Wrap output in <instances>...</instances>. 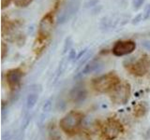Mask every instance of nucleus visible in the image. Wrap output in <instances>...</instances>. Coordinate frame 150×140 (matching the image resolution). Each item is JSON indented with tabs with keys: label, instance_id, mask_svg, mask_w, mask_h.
I'll return each mask as SVG.
<instances>
[{
	"label": "nucleus",
	"instance_id": "14",
	"mask_svg": "<svg viewBox=\"0 0 150 140\" xmlns=\"http://www.w3.org/2000/svg\"><path fill=\"white\" fill-rule=\"evenodd\" d=\"M67 64H68V60L66 59V58H63L62 61H61L60 64H59V66H58V68H57V71H56V75H55V78H54V82L57 81V80H58V78H60V76L63 74V72H64V70H65V68H66V65H67Z\"/></svg>",
	"mask_w": 150,
	"mask_h": 140
},
{
	"label": "nucleus",
	"instance_id": "7",
	"mask_svg": "<svg viewBox=\"0 0 150 140\" xmlns=\"http://www.w3.org/2000/svg\"><path fill=\"white\" fill-rule=\"evenodd\" d=\"M149 65H150V63L148 59L146 57H144V58L142 57L140 60L136 61L135 63L130 64L129 70L131 73L136 75V76H143V75H144L148 71Z\"/></svg>",
	"mask_w": 150,
	"mask_h": 140
},
{
	"label": "nucleus",
	"instance_id": "13",
	"mask_svg": "<svg viewBox=\"0 0 150 140\" xmlns=\"http://www.w3.org/2000/svg\"><path fill=\"white\" fill-rule=\"evenodd\" d=\"M100 64H101V63L98 60H92L89 63H87V64L82 70V74L86 75V74L95 72V71H97V70H98V68L100 67Z\"/></svg>",
	"mask_w": 150,
	"mask_h": 140
},
{
	"label": "nucleus",
	"instance_id": "1",
	"mask_svg": "<svg viewBox=\"0 0 150 140\" xmlns=\"http://www.w3.org/2000/svg\"><path fill=\"white\" fill-rule=\"evenodd\" d=\"M120 80L115 74H107L100 78H97L94 81V88L98 92H106L111 90H114L117 84H119Z\"/></svg>",
	"mask_w": 150,
	"mask_h": 140
},
{
	"label": "nucleus",
	"instance_id": "15",
	"mask_svg": "<svg viewBox=\"0 0 150 140\" xmlns=\"http://www.w3.org/2000/svg\"><path fill=\"white\" fill-rule=\"evenodd\" d=\"M32 1L33 0H13L15 6H17L19 8H25L29 4H31Z\"/></svg>",
	"mask_w": 150,
	"mask_h": 140
},
{
	"label": "nucleus",
	"instance_id": "17",
	"mask_svg": "<svg viewBox=\"0 0 150 140\" xmlns=\"http://www.w3.org/2000/svg\"><path fill=\"white\" fill-rule=\"evenodd\" d=\"M98 2H100V0H88V1L84 4V7H86V8L96 7Z\"/></svg>",
	"mask_w": 150,
	"mask_h": 140
},
{
	"label": "nucleus",
	"instance_id": "24",
	"mask_svg": "<svg viewBox=\"0 0 150 140\" xmlns=\"http://www.w3.org/2000/svg\"><path fill=\"white\" fill-rule=\"evenodd\" d=\"M86 52H87V49H84V50H83L81 51V52H80V53L78 54V56H77V57H76V59H75V60H76V61L80 60V59L82 58V56H83V55L86 54Z\"/></svg>",
	"mask_w": 150,
	"mask_h": 140
},
{
	"label": "nucleus",
	"instance_id": "23",
	"mask_svg": "<svg viewBox=\"0 0 150 140\" xmlns=\"http://www.w3.org/2000/svg\"><path fill=\"white\" fill-rule=\"evenodd\" d=\"M75 58H76V51L74 50H71L69 54V60H73V59L75 60Z\"/></svg>",
	"mask_w": 150,
	"mask_h": 140
},
{
	"label": "nucleus",
	"instance_id": "9",
	"mask_svg": "<svg viewBox=\"0 0 150 140\" xmlns=\"http://www.w3.org/2000/svg\"><path fill=\"white\" fill-rule=\"evenodd\" d=\"M40 88L38 85H34L30 88L29 92H28L27 97H26V108L27 110H31L34 107L39 99V94H40Z\"/></svg>",
	"mask_w": 150,
	"mask_h": 140
},
{
	"label": "nucleus",
	"instance_id": "21",
	"mask_svg": "<svg viewBox=\"0 0 150 140\" xmlns=\"http://www.w3.org/2000/svg\"><path fill=\"white\" fill-rule=\"evenodd\" d=\"M143 15H144V20H147L150 17V5H147V6L145 7Z\"/></svg>",
	"mask_w": 150,
	"mask_h": 140
},
{
	"label": "nucleus",
	"instance_id": "26",
	"mask_svg": "<svg viewBox=\"0 0 150 140\" xmlns=\"http://www.w3.org/2000/svg\"><path fill=\"white\" fill-rule=\"evenodd\" d=\"M6 49H8L6 45L5 44H2V57L4 58L5 57V51H6Z\"/></svg>",
	"mask_w": 150,
	"mask_h": 140
},
{
	"label": "nucleus",
	"instance_id": "19",
	"mask_svg": "<svg viewBox=\"0 0 150 140\" xmlns=\"http://www.w3.org/2000/svg\"><path fill=\"white\" fill-rule=\"evenodd\" d=\"M144 0H133L132 2V5H133V8L134 9H139L141 7H142V5L144 4Z\"/></svg>",
	"mask_w": 150,
	"mask_h": 140
},
{
	"label": "nucleus",
	"instance_id": "5",
	"mask_svg": "<svg viewBox=\"0 0 150 140\" xmlns=\"http://www.w3.org/2000/svg\"><path fill=\"white\" fill-rule=\"evenodd\" d=\"M79 8H80L79 0H72V1H70L67 6L65 7L63 11L61 12V14L59 15L58 23L62 24V23L69 21V19H71L75 15V13L78 11Z\"/></svg>",
	"mask_w": 150,
	"mask_h": 140
},
{
	"label": "nucleus",
	"instance_id": "6",
	"mask_svg": "<svg viewBox=\"0 0 150 140\" xmlns=\"http://www.w3.org/2000/svg\"><path fill=\"white\" fill-rule=\"evenodd\" d=\"M136 44L133 41H118L112 48V53L115 56H124L135 50Z\"/></svg>",
	"mask_w": 150,
	"mask_h": 140
},
{
	"label": "nucleus",
	"instance_id": "27",
	"mask_svg": "<svg viewBox=\"0 0 150 140\" xmlns=\"http://www.w3.org/2000/svg\"><path fill=\"white\" fill-rule=\"evenodd\" d=\"M16 140H23V135L21 134V135H19V136L16 138Z\"/></svg>",
	"mask_w": 150,
	"mask_h": 140
},
{
	"label": "nucleus",
	"instance_id": "25",
	"mask_svg": "<svg viewBox=\"0 0 150 140\" xmlns=\"http://www.w3.org/2000/svg\"><path fill=\"white\" fill-rule=\"evenodd\" d=\"M11 0H1V5H2V8H5L9 5Z\"/></svg>",
	"mask_w": 150,
	"mask_h": 140
},
{
	"label": "nucleus",
	"instance_id": "3",
	"mask_svg": "<svg viewBox=\"0 0 150 140\" xmlns=\"http://www.w3.org/2000/svg\"><path fill=\"white\" fill-rule=\"evenodd\" d=\"M130 95V86L129 83L123 82L117 84L112 92V100L115 104L123 105L128 102Z\"/></svg>",
	"mask_w": 150,
	"mask_h": 140
},
{
	"label": "nucleus",
	"instance_id": "10",
	"mask_svg": "<svg viewBox=\"0 0 150 140\" xmlns=\"http://www.w3.org/2000/svg\"><path fill=\"white\" fill-rule=\"evenodd\" d=\"M22 76H23V73L20 69H11L9 70L7 74V80L9 87L11 89H15L19 83H20L21 79H22Z\"/></svg>",
	"mask_w": 150,
	"mask_h": 140
},
{
	"label": "nucleus",
	"instance_id": "22",
	"mask_svg": "<svg viewBox=\"0 0 150 140\" xmlns=\"http://www.w3.org/2000/svg\"><path fill=\"white\" fill-rule=\"evenodd\" d=\"M11 137H12V134L11 132H6L2 136L3 140H9V139H11Z\"/></svg>",
	"mask_w": 150,
	"mask_h": 140
},
{
	"label": "nucleus",
	"instance_id": "8",
	"mask_svg": "<svg viewBox=\"0 0 150 140\" xmlns=\"http://www.w3.org/2000/svg\"><path fill=\"white\" fill-rule=\"evenodd\" d=\"M52 30H53V16L52 14L48 13L41 19L40 22L39 34L41 37L46 38L50 36Z\"/></svg>",
	"mask_w": 150,
	"mask_h": 140
},
{
	"label": "nucleus",
	"instance_id": "16",
	"mask_svg": "<svg viewBox=\"0 0 150 140\" xmlns=\"http://www.w3.org/2000/svg\"><path fill=\"white\" fill-rule=\"evenodd\" d=\"M71 140H91V138L87 134L80 133V134H75L74 136L71 138Z\"/></svg>",
	"mask_w": 150,
	"mask_h": 140
},
{
	"label": "nucleus",
	"instance_id": "20",
	"mask_svg": "<svg viewBox=\"0 0 150 140\" xmlns=\"http://www.w3.org/2000/svg\"><path fill=\"white\" fill-rule=\"evenodd\" d=\"M144 20V15H143V13H140L138 14L137 16H136L135 18H133V20H132V24H138V23L141 22V21H143Z\"/></svg>",
	"mask_w": 150,
	"mask_h": 140
},
{
	"label": "nucleus",
	"instance_id": "4",
	"mask_svg": "<svg viewBox=\"0 0 150 140\" xmlns=\"http://www.w3.org/2000/svg\"><path fill=\"white\" fill-rule=\"evenodd\" d=\"M123 131L122 125L115 120H108L103 125L102 132L104 136L108 139H115Z\"/></svg>",
	"mask_w": 150,
	"mask_h": 140
},
{
	"label": "nucleus",
	"instance_id": "12",
	"mask_svg": "<svg viewBox=\"0 0 150 140\" xmlns=\"http://www.w3.org/2000/svg\"><path fill=\"white\" fill-rule=\"evenodd\" d=\"M53 103H54V98L53 97H50L49 99L46 100L43 107H42L41 115L40 117V124L46 120V117L48 116V114L51 112L52 108H53Z\"/></svg>",
	"mask_w": 150,
	"mask_h": 140
},
{
	"label": "nucleus",
	"instance_id": "18",
	"mask_svg": "<svg viewBox=\"0 0 150 140\" xmlns=\"http://www.w3.org/2000/svg\"><path fill=\"white\" fill-rule=\"evenodd\" d=\"M70 45H71V38H70V37H68L65 41V45H64V49H63L64 53H66L68 51V50H69Z\"/></svg>",
	"mask_w": 150,
	"mask_h": 140
},
{
	"label": "nucleus",
	"instance_id": "11",
	"mask_svg": "<svg viewBox=\"0 0 150 140\" xmlns=\"http://www.w3.org/2000/svg\"><path fill=\"white\" fill-rule=\"evenodd\" d=\"M86 92L84 88L82 86H78L76 88H74L73 90L70 92V97L74 102H82L84 98H86Z\"/></svg>",
	"mask_w": 150,
	"mask_h": 140
},
{
	"label": "nucleus",
	"instance_id": "2",
	"mask_svg": "<svg viewBox=\"0 0 150 140\" xmlns=\"http://www.w3.org/2000/svg\"><path fill=\"white\" fill-rule=\"evenodd\" d=\"M83 120V115L80 112L70 111L59 121L61 129L67 133H71L79 127Z\"/></svg>",
	"mask_w": 150,
	"mask_h": 140
}]
</instances>
